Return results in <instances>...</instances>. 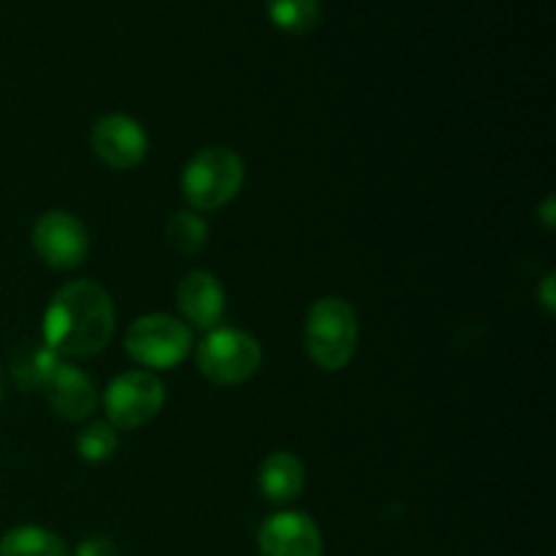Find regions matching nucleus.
I'll use <instances>...</instances> for the list:
<instances>
[{"instance_id":"16","label":"nucleus","mask_w":556,"mask_h":556,"mask_svg":"<svg viewBox=\"0 0 556 556\" xmlns=\"http://www.w3.org/2000/svg\"><path fill=\"white\" fill-rule=\"evenodd\" d=\"M206 237H210V226H206L204 217L193 210L174 212L166 223V242L172 244L177 253L193 255L199 253L206 244Z\"/></svg>"},{"instance_id":"1","label":"nucleus","mask_w":556,"mask_h":556,"mask_svg":"<svg viewBox=\"0 0 556 556\" xmlns=\"http://www.w3.org/2000/svg\"><path fill=\"white\" fill-rule=\"evenodd\" d=\"M114 337V302L103 286L76 280L60 288L43 313V345L58 356H96Z\"/></svg>"},{"instance_id":"11","label":"nucleus","mask_w":556,"mask_h":556,"mask_svg":"<svg viewBox=\"0 0 556 556\" xmlns=\"http://www.w3.org/2000/svg\"><path fill=\"white\" fill-rule=\"evenodd\" d=\"M179 313L195 329H215L226 313V291L212 271L195 269L177 288Z\"/></svg>"},{"instance_id":"21","label":"nucleus","mask_w":556,"mask_h":556,"mask_svg":"<svg viewBox=\"0 0 556 556\" xmlns=\"http://www.w3.org/2000/svg\"><path fill=\"white\" fill-rule=\"evenodd\" d=\"M5 394V378H3V367H0V400H3Z\"/></svg>"},{"instance_id":"20","label":"nucleus","mask_w":556,"mask_h":556,"mask_svg":"<svg viewBox=\"0 0 556 556\" xmlns=\"http://www.w3.org/2000/svg\"><path fill=\"white\" fill-rule=\"evenodd\" d=\"M554 210H556V201H554V195H548L541 206V215H538L546 231H554Z\"/></svg>"},{"instance_id":"6","label":"nucleus","mask_w":556,"mask_h":556,"mask_svg":"<svg viewBox=\"0 0 556 556\" xmlns=\"http://www.w3.org/2000/svg\"><path fill=\"white\" fill-rule=\"evenodd\" d=\"M166 402V386L147 369L117 375L103 391V410L114 429H136L150 424Z\"/></svg>"},{"instance_id":"7","label":"nucleus","mask_w":556,"mask_h":556,"mask_svg":"<svg viewBox=\"0 0 556 556\" xmlns=\"http://www.w3.org/2000/svg\"><path fill=\"white\" fill-rule=\"evenodd\" d=\"M30 239L38 258L60 271L79 266L87 258V250H90L85 223L63 210L43 212L36 226H33Z\"/></svg>"},{"instance_id":"4","label":"nucleus","mask_w":556,"mask_h":556,"mask_svg":"<svg viewBox=\"0 0 556 556\" xmlns=\"http://www.w3.org/2000/svg\"><path fill=\"white\" fill-rule=\"evenodd\" d=\"M258 340L242 329L231 326H215L210 334L201 340L195 351V364L199 372L215 386H239L253 378L261 367Z\"/></svg>"},{"instance_id":"12","label":"nucleus","mask_w":556,"mask_h":556,"mask_svg":"<svg viewBox=\"0 0 556 556\" xmlns=\"http://www.w3.org/2000/svg\"><path fill=\"white\" fill-rule=\"evenodd\" d=\"M258 489L266 503L288 505L302 494L304 465L291 451H275L264 459L258 470Z\"/></svg>"},{"instance_id":"17","label":"nucleus","mask_w":556,"mask_h":556,"mask_svg":"<svg viewBox=\"0 0 556 556\" xmlns=\"http://www.w3.org/2000/svg\"><path fill=\"white\" fill-rule=\"evenodd\" d=\"M76 454L81 456L90 465H101V462H109L114 454H117L119 434L112 424H90V427L81 429L74 440Z\"/></svg>"},{"instance_id":"2","label":"nucleus","mask_w":556,"mask_h":556,"mask_svg":"<svg viewBox=\"0 0 556 556\" xmlns=\"http://www.w3.org/2000/svg\"><path fill=\"white\" fill-rule=\"evenodd\" d=\"M358 318L342 296H324L309 307L304 320V348L315 367L340 372L356 356Z\"/></svg>"},{"instance_id":"19","label":"nucleus","mask_w":556,"mask_h":556,"mask_svg":"<svg viewBox=\"0 0 556 556\" xmlns=\"http://www.w3.org/2000/svg\"><path fill=\"white\" fill-rule=\"evenodd\" d=\"M538 299H541L543 309L548 315L556 313V293H554V271H548L546 277L541 280V288H538Z\"/></svg>"},{"instance_id":"10","label":"nucleus","mask_w":556,"mask_h":556,"mask_svg":"<svg viewBox=\"0 0 556 556\" xmlns=\"http://www.w3.org/2000/svg\"><path fill=\"white\" fill-rule=\"evenodd\" d=\"M43 396H47V405L52 407L54 416L65 418V421H85L98 407L96 383L81 369L65 362H60L52 378L47 380Z\"/></svg>"},{"instance_id":"14","label":"nucleus","mask_w":556,"mask_h":556,"mask_svg":"<svg viewBox=\"0 0 556 556\" xmlns=\"http://www.w3.org/2000/svg\"><path fill=\"white\" fill-rule=\"evenodd\" d=\"M0 556H71L60 535L43 527L22 525L0 538Z\"/></svg>"},{"instance_id":"8","label":"nucleus","mask_w":556,"mask_h":556,"mask_svg":"<svg viewBox=\"0 0 556 556\" xmlns=\"http://www.w3.org/2000/svg\"><path fill=\"white\" fill-rule=\"evenodd\" d=\"M147 130L128 114H106L92 125V152L109 168L128 172L147 157Z\"/></svg>"},{"instance_id":"9","label":"nucleus","mask_w":556,"mask_h":556,"mask_svg":"<svg viewBox=\"0 0 556 556\" xmlns=\"http://www.w3.org/2000/svg\"><path fill=\"white\" fill-rule=\"evenodd\" d=\"M261 556H320L324 535L302 510H282L269 516L258 530Z\"/></svg>"},{"instance_id":"18","label":"nucleus","mask_w":556,"mask_h":556,"mask_svg":"<svg viewBox=\"0 0 556 556\" xmlns=\"http://www.w3.org/2000/svg\"><path fill=\"white\" fill-rule=\"evenodd\" d=\"M74 556H119V546L109 535H92L76 546Z\"/></svg>"},{"instance_id":"15","label":"nucleus","mask_w":556,"mask_h":556,"mask_svg":"<svg viewBox=\"0 0 556 556\" xmlns=\"http://www.w3.org/2000/svg\"><path fill=\"white\" fill-rule=\"evenodd\" d=\"M266 16L288 36H307L320 22V0H266Z\"/></svg>"},{"instance_id":"13","label":"nucleus","mask_w":556,"mask_h":556,"mask_svg":"<svg viewBox=\"0 0 556 556\" xmlns=\"http://www.w3.org/2000/svg\"><path fill=\"white\" fill-rule=\"evenodd\" d=\"M60 356L54 351H49L47 345L36 340H27L11 353V380L16 383L20 391H43L47 380L52 378V372L58 369Z\"/></svg>"},{"instance_id":"3","label":"nucleus","mask_w":556,"mask_h":556,"mask_svg":"<svg viewBox=\"0 0 556 556\" xmlns=\"http://www.w3.org/2000/svg\"><path fill=\"white\" fill-rule=\"evenodd\" d=\"M244 185V161L231 147H204L182 168L179 190L193 212H215L231 204Z\"/></svg>"},{"instance_id":"5","label":"nucleus","mask_w":556,"mask_h":556,"mask_svg":"<svg viewBox=\"0 0 556 556\" xmlns=\"http://www.w3.org/2000/svg\"><path fill=\"white\" fill-rule=\"evenodd\" d=\"M193 334L179 318L150 313L136 318L125 331V351L136 364L150 369H174L188 358Z\"/></svg>"}]
</instances>
